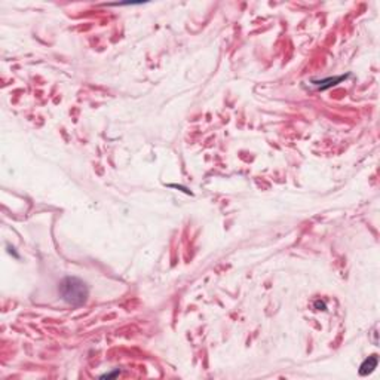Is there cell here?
Masks as SVG:
<instances>
[{"instance_id": "1", "label": "cell", "mask_w": 380, "mask_h": 380, "mask_svg": "<svg viewBox=\"0 0 380 380\" xmlns=\"http://www.w3.org/2000/svg\"><path fill=\"white\" fill-rule=\"evenodd\" d=\"M58 291H60L61 299L65 303L75 306V307L82 306L89 296V288H88L86 282L76 276H65L60 282Z\"/></svg>"}, {"instance_id": "2", "label": "cell", "mask_w": 380, "mask_h": 380, "mask_svg": "<svg viewBox=\"0 0 380 380\" xmlns=\"http://www.w3.org/2000/svg\"><path fill=\"white\" fill-rule=\"evenodd\" d=\"M349 78V75H342V76H336V78H327V79H321V80H312V85L319 89V91H325L331 86H336L337 83L346 80Z\"/></svg>"}, {"instance_id": "3", "label": "cell", "mask_w": 380, "mask_h": 380, "mask_svg": "<svg viewBox=\"0 0 380 380\" xmlns=\"http://www.w3.org/2000/svg\"><path fill=\"white\" fill-rule=\"evenodd\" d=\"M377 364H379V356H377V355L368 356V358H365V360L363 361V364L360 365V370H358L360 376L365 377V376L371 374V373L374 371V368H377Z\"/></svg>"}, {"instance_id": "4", "label": "cell", "mask_w": 380, "mask_h": 380, "mask_svg": "<svg viewBox=\"0 0 380 380\" xmlns=\"http://www.w3.org/2000/svg\"><path fill=\"white\" fill-rule=\"evenodd\" d=\"M314 306H315V309H317V311H325V309H327L325 303H324V301H321V300H317Z\"/></svg>"}, {"instance_id": "5", "label": "cell", "mask_w": 380, "mask_h": 380, "mask_svg": "<svg viewBox=\"0 0 380 380\" xmlns=\"http://www.w3.org/2000/svg\"><path fill=\"white\" fill-rule=\"evenodd\" d=\"M119 373H121V371H119V368H116V370H114V371H111V373H106V374H103V376H101V379H110V377H114V376H117Z\"/></svg>"}]
</instances>
